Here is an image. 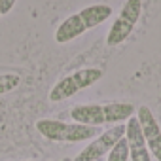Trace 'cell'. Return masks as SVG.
<instances>
[{
  "label": "cell",
  "mask_w": 161,
  "mask_h": 161,
  "mask_svg": "<svg viewBox=\"0 0 161 161\" xmlns=\"http://www.w3.org/2000/svg\"><path fill=\"white\" fill-rule=\"evenodd\" d=\"M36 131L55 142H82V140H91L101 135L99 127H89L82 123H64L57 119H38L36 121Z\"/></svg>",
  "instance_id": "1"
},
{
  "label": "cell",
  "mask_w": 161,
  "mask_h": 161,
  "mask_svg": "<svg viewBox=\"0 0 161 161\" xmlns=\"http://www.w3.org/2000/svg\"><path fill=\"white\" fill-rule=\"evenodd\" d=\"M103 70L101 68H84V70H78L74 74H68L64 76L63 80L51 87L47 99L51 103H61V101H66L70 97H74L76 93H80L86 87H91L93 84H97L99 80L103 78Z\"/></svg>",
  "instance_id": "2"
},
{
  "label": "cell",
  "mask_w": 161,
  "mask_h": 161,
  "mask_svg": "<svg viewBox=\"0 0 161 161\" xmlns=\"http://www.w3.org/2000/svg\"><path fill=\"white\" fill-rule=\"evenodd\" d=\"M140 12H142V0H127L106 34V46L110 47L121 46L135 31V25L140 19Z\"/></svg>",
  "instance_id": "3"
},
{
  "label": "cell",
  "mask_w": 161,
  "mask_h": 161,
  "mask_svg": "<svg viewBox=\"0 0 161 161\" xmlns=\"http://www.w3.org/2000/svg\"><path fill=\"white\" fill-rule=\"evenodd\" d=\"M125 136V123L119 125H112L108 131L101 133L97 138H93L82 152L76 155L74 161H97L101 157H104L106 153H110V150Z\"/></svg>",
  "instance_id": "4"
},
{
  "label": "cell",
  "mask_w": 161,
  "mask_h": 161,
  "mask_svg": "<svg viewBox=\"0 0 161 161\" xmlns=\"http://www.w3.org/2000/svg\"><path fill=\"white\" fill-rule=\"evenodd\" d=\"M136 119L140 123V129H142V135H144L150 153L157 161H161V127H159L155 116L152 114V110L148 106H138Z\"/></svg>",
  "instance_id": "5"
},
{
  "label": "cell",
  "mask_w": 161,
  "mask_h": 161,
  "mask_svg": "<svg viewBox=\"0 0 161 161\" xmlns=\"http://www.w3.org/2000/svg\"><path fill=\"white\" fill-rule=\"evenodd\" d=\"M125 140L129 146V159L131 161H152V153L146 146L140 123L136 119V116H133L127 123H125Z\"/></svg>",
  "instance_id": "6"
},
{
  "label": "cell",
  "mask_w": 161,
  "mask_h": 161,
  "mask_svg": "<svg viewBox=\"0 0 161 161\" xmlns=\"http://www.w3.org/2000/svg\"><path fill=\"white\" fill-rule=\"evenodd\" d=\"M70 118L74 123H82L89 127H101L106 123L104 104H78L70 110Z\"/></svg>",
  "instance_id": "7"
},
{
  "label": "cell",
  "mask_w": 161,
  "mask_h": 161,
  "mask_svg": "<svg viewBox=\"0 0 161 161\" xmlns=\"http://www.w3.org/2000/svg\"><path fill=\"white\" fill-rule=\"evenodd\" d=\"M86 25L80 17V14H74V15H68L55 31V42L57 44H66V42H72L74 38L82 36L86 32Z\"/></svg>",
  "instance_id": "8"
},
{
  "label": "cell",
  "mask_w": 161,
  "mask_h": 161,
  "mask_svg": "<svg viewBox=\"0 0 161 161\" xmlns=\"http://www.w3.org/2000/svg\"><path fill=\"white\" fill-rule=\"evenodd\" d=\"M78 14H80V17H82L86 29L89 31V29H95L101 23H104L112 15V8L106 6V4H93V6L84 8L82 12H78Z\"/></svg>",
  "instance_id": "9"
},
{
  "label": "cell",
  "mask_w": 161,
  "mask_h": 161,
  "mask_svg": "<svg viewBox=\"0 0 161 161\" xmlns=\"http://www.w3.org/2000/svg\"><path fill=\"white\" fill-rule=\"evenodd\" d=\"M104 112H106V123H112V125H119V123H127L136 108L129 103H110V104H104Z\"/></svg>",
  "instance_id": "10"
},
{
  "label": "cell",
  "mask_w": 161,
  "mask_h": 161,
  "mask_svg": "<svg viewBox=\"0 0 161 161\" xmlns=\"http://www.w3.org/2000/svg\"><path fill=\"white\" fill-rule=\"evenodd\" d=\"M21 84V76L19 74H0V95H6L10 91H14L17 86Z\"/></svg>",
  "instance_id": "11"
},
{
  "label": "cell",
  "mask_w": 161,
  "mask_h": 161,
  "mask_svg": "<svg viewBox=\"0 0 161 161\" xmlns=\"http://www.w3.org/2000/svg\"><path fill=\"white\" fill-rule=\"evenodd\" d=\"M106 161H129V146H127V140L125 136L110 150Z\"/></svg>",
  "instance_id": "12"
},
{
  "label": "cell",
  "mask_w": 161,
  "mask_h": 161,
  "mask_svg": "<svg viewBox=\"0 0 161 161\" xmlns=\"http://www.w3.org/2000/svg\"><path fill=\"white\" fill-rule=\"evenodd\" d=\"M15 2H17V0H0V17H2V15H8V14L14 10Z\"/></svg>",
  "instance_id": "13"
}]
</instances>
